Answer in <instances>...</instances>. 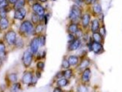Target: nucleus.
<instances>
[{"instance_id": "nucleus-1", "label": "nucleus", "mask_w": 122, "mask_h": 92, "mask_svg": "<svg viewBox=\"0 0 122 92\" xmlns=\"http://www.w3.org/2000/svg\"><path fill=\"white\" fill-rule=\"evenodd\" d=\"M82 18V10L77 5H74L71 8V12L69 14V19H70L73 23H76Z\"/></svg>"}, {"instance_id": "nucleus-2", "label": "nucleus", "mask_w": 122, "mask_h": 92, "mask_svg": "<svg viewBox=\"0 0 122 92\" xmlns=\"http://www.w3.org/2000/svg\"><path fill=\"white\" fill-rule=\"evenodd\" d=\"M20 32L26 35H31L34 32V26H33L32 23H31L29 20L24 21V22L22 23V24L20 25Z\"/></svg>"}, {"instance_id": "nucleus-3", "label": "nucleus", "mask_w": 122, "mask_h": 92, "mask_svg": "<svg viewBox=\"0 0 122 92\" xmlns=\"http://www.w3.org/2000/svg\"><path fill=\"white\" fill-rule=\"evenodd\" d=\"M32 58H33V54L31 53V51L29 50H26L23 52V63L24 64V66L28 67L31 65V62H32Z\"/></svg>"}, {"instance_id": "nucleus-4", "label": "nucleus", "mask_w": 122, "mask_h": 92, "mask_svg": "<svg viewBox=\"0 0 122 92\" xmlns=\"http://www.w3.org/2000/svg\"><path fill=\"white\" fill-rule=\"evenodd\" d=\"M5 39L9 45H13L17 41V34L13 30L8 31L5 35Z\"/></svg>"}, {"instance_id": "nucleus-5", "label": "nucleus", "mask_w": 122, "mask_h": 92, "mask_svg": "<svg viewBox=\"0 0 122 92\" xmlns=\"http://www.w3.org/2000/svg\"><path fill=\"white\" fill-rule=\"evenodd\" d=\"M40 40L39 37H35L31 40L30 43V50L32 54H36L38 51V48L40 46Z\"/></svg>"}, {"instance_id": "nucleus-6", "label": "nucleus", "mask_w": 122, "mask_h": 92, "mask_svg": "<svg viewBox=\"0 0 122 92\" xmlns=\"http://www.w3.org/2000/svg\"><path fill=\"white\" fill-rule=\"evenodd\" d=\"M81 44H82V41L80 38H75L71 43H70V45L68 46V50L70 51L77 50L81 46Z\"/></svg>"}, {"instance_id": "nucleus-7", "label": "nucleus", "mask_w": 122, "mask_h": 92, "mask_svg": "<svg viewBox=\"0 0 122 92\" xmlns=\"http://www.w3.org/2000/svg\"><path fill=\"white\" fill-rule=\"evenodd\" d=\"M92 51L95 54H97V55L103 53L104 52L103 44H100V43H97V42L93 41V43H92Z\"/></svg>"}, {"instance_id": "nucleus-8", "label": "nucleus", "mask_w": 122, "mask_h": 92, "mask_svg": "<svg viewBox=\"0 0 122 92\" xmlns=\"http://www.w3.org/2000/svg\"><path fill=\"white\" fill-rule=\"evenodd\" d=\"M32 9L34 10V13L36 14L37 15H38L39 17H44V16L45 10L40 4H38V3L34 4L32 6Z\"/></svg>"}, {"instance_id": "nucleus-9", "label": "nucleus", "mask_w": 122, "mask_h": 92, "mask_svg": "<svg viewBox=\"0 0 122 92\" xmlns=\"http://www.w3.org/2000/svg\"><path fill=\"white\" fill-rule=\"evenodd\" d=\"M33 74L31 72H25L23 76V78H22V82L25 85H30L31 83V81H32L33 79Z\"/></svg>"}, {"instance_id": "nucleus-10", "label": "nucleus", "mask_w": 122, "mask_h": 92, "mask_svg": "<svg viewBox=\"0 0 122 92\" xmlns=\"http://www.w3.org/2000/svg\"><path fill=\"white\" fill-rule=\"evenodd\" d=\"M91 77H92V71H91V69L90 68H86L85 69L82 73V81L85 83H87L88 82L90 79H91Z\"/></svg>"}, {"instance_id": "nucleus-11", "label": "nucleus", "mask_w": 122, "mask_h": 92, "mask_svg": "<svg viewBox=\"0 0 122 92\" xmlns=\"http://www.w3.org/2000/svg\"><path fill=\"white\" fill-rule=\"evenodd\" d=\"M26 15V10L24 8L16 10L14 12V18L18 20H23Z\"/></svg>"}, {"instance_id": "nucleus-12", "label": "nucleus", "mask_w": 122, "mask_h": 92, "mask_svg": "<svg viewBox=\"0 0 122 92\" xmlns=\"http://www.w3.org/2000/svg\"><path fill=\"white\" fill-rule=\"evenodd\" d=\"M90 21H91V15L88 13H86L82 16V25L85 29L88 26Z\"/></svg>"}, {"instance_id": "nucleus-13", "label": "nucleus", "mask_w": 122, "mask_h": 92, "mask_svg": "<svg viewBox=\"0 0 122 92\" xmlns=\"http://www.w3.org/2000/svg\"><path fill=\"white\" fill-rule=\"evenodd\" d=\"M69 33L71 34H73V35H76L77 33V31L79 30V26H78V24L77 23H71L68 26V29H67Z\"/></svg>"}, {"instance_id": "nucleus-14", "label": "nucleus", "mask_w": 122, "mask_h": 92, "mask_svg": "<svg viewBox=\"0 0 122 92\" xmlns=\"http://www.w3.org/2000/svg\"><path fill=\"white\" fill-rule=\"evenodd\" d=\"M90 60L88 58H84L82 60L81 63L79 64V70H81V71H83V70L85 69H86L89 66V64H90Z\"/></svg>"}, {"instance_id": "nucleus-15", "label": "nucleus", "mask_w": 122, "mask_h": 92, "mask_svg": "<svg viewBox=\"0 0 122 92\" xmlns=\"http://www.w3.org/2000/svg\"><path fill=\"white\" fill-rule=\"evenodd\" d=\"M100 22L99 20L97 19H94L92 22V26H91V30L93 33L94 32H98L100 30Z\"/></svg>"}, {"instance_id": "nucleus-16", "label": "nucleus", "mask_w": 122, "mask_h": 92, "mask_svg": "<svg viewBox=\"0 0 122 92\" xmlns=\"http://www.w3.org/2000/svg\"><path fill=\"white\" fill-rule=\"evenodd\" d=\"M79 57L77 56H74V55H72V56H68L67 58V60H68V62L69 64H71V66H75V65H77L78 63H79Z\"/></svg>"}, {"instance_id": "nucleus-17", "label": "nucleus", "mask_w": 122, "mask_h": 92, "mask_svg": "<svg viewBox=\"0 0 122 92\" xmlns=\"http://www.w3.org/2000/svg\"><path fill=\"white\" fill-rule=\"evenodd\" d=\"M9 26V21L7 18H0V29L5 30Z\"/></svg>"}, {"instance_id": "nucleus-18", "label": "nucleus", "mask_w": 122, "mask_h": 92, "mask_svg": "<svg viewBox=\"0 0 122 92\" xmlns=\"http://www.w3.org/2000/svg\"><path fill=\"white\" fill-rule=\"evenodd\" d=\"M92 39H93L94 42L102 44L103 41V37L100 35L99 32H94V33H93V35H92Z\"/></svg>"}, {"instance_id": "nucleus-19", "label": "nucleus", "mask_w": 122, "mask_h": 92, "mask_svg": "<svg viewBox=\"0 0 122 92\" xmlns=\"http://www.w3.org/2000/svg\"><path fill=\"white\" fill-rule=\"evenodd\" d=\"M68 85H69V80L65 78H61L57 81L58 87L63 88V87H66V86Z\"/></svg>"}, {"instance_id": "nucleus-20", "label": "nucleus", "mask_w": 122, "mask_h": 92, "mask_svg": "<svg viewBox=\"0 0 122 92\" xmlns=\"http://www.w3.org/2000/svg\"><path fill=\"white\" fill-rule=\"evenodd\" d=\"M5 55H6V52H5V45L4 42L0 41V58L2 60L4 58H5Z\"/></svg>"}, {"instance_id": "nucleus-21", "label": "nucleus", "mask_w": 122, "mask_h": 92, "mask_svg": "<svg viewBox=\"0 0 122 92\" xmlns=\"http://www.w3.org/2000/svg\"><path fill=\"white\" fill-rule=\"evenodd\" d=\"M25 5V0H17L16 3L14 4V8L15 10H18L23 8Z\"/></svg>"}, {"instance_id": "nucleus-22", "label": "nucleus", "mask_w": 122, "mask_h": 92, "mask_svg": "<svg viewBox=\"0 0 122 92\" xmlns=\"http://www.w3.org/2000/svg\"><path fill=\"white\" fill-rule=\"evenodd\" d=\"M93 11L96 14H100L102 13V7L99 3H94L93 5Z\"/></svg>"}, {"instance_id": "nucleus-23", "label": "nucleus", "mask_w": 122, "mask_h": 92, "mask_svg": "<svg viewBox=\"0 0 122 92\" xmlns=\"http://www.w3.org/2000/svg\"><path fill=\"white\" fill-rule=\"evenodd\" d=\"M8 79L10 83H16L17 82V75L14 73H10L8 76Z\"/></svg>"}, {"instance_id": "nucleus-24", "label": "nucleus", "mask_w": 122, "mask_h": 92, "mask_svg": "<svg viewBox=\"0 0 122 92\" xmlns=\"http://www.w3.org/2000/svg\"><path fill=\"white\" fill-rule=\"evenodd\" d=\"M21 89V85L19 82L14 83L10 88V92H18Z\"/></svg>"}, {"instance_id": "nucleus-25", "label": "nucleus", "mask_w": 122, "mask_h": 92, "mask_svg": "<svg viewBox=\"0 0 122 92\" xmlns=\"http://www.w3.org/2000/svg\"><path fill=\"white\" fill-rule=\"evenodd\" d=\"M64 78L67 79H70L73 76V70L71 69H67L66 70H63Z\"/></svg>"}, {"instance_id": "nucleus-26", "label": "nucleus", "mask_w": 122, "mask_h": 92, "mask_svg": "<svg viewBox=\"0 0 122 92\" xmlns=\"http://www.w3.org/2000/svg\"><path fill=\"white\" fill-rule=\"evenodd\" d=\"M77 92H88V89L84 84H79L77 86Z\"/></svg>"}, {"instance_id": "nucleus-27", "label": "nucleus", "mask_w": 122, "mask_h": 92, "mask_svg": "<svg viewBox=\"0 0 122 92\" xmlns=\"http://www.w3.org/2000/svg\"><path fill=\"white\" fill-rule=\"evenodd\" d=\"M43 30H44V26L42 24H38L36 28L35 29V33L36 35H39L43 31Z\"/></svg>"}, {"instance_id": "nucleus-28", "label": "nucleus", "mask_w": 122, "mask_h": 92, "mask_svg": "<svg viewBox=\"0 0 122 92\" xmlns=\"http://www.w3.org/2000/svg\"><path fill=\"white\" fill-rule=\"evenodd\" d=\"M40 17L38 15H37L36 14H32V15H31V20H32V23L34 24H36V23H38L39 22V20H40Z\"/></svg>"}, {"instance_id": "nucleus-29", "label": "nucleus", "mask_w": 122, "mask_h": 92, "mask_svg": "<svg viewBox=\"0 0 122 92\" xmlns=\"http://www.w3.org/2000/svg\"><path fill=\"white\" fill-rule=\"evenodd\" d=\"M62 67L63 68H65V69H69L71 67V64H69L68 62V60L66 58H64L63 59V61H62Z\"/></svg>"}, {"instance_id": "nucleus-30", "label": "nucleus", "mask_w": 122, "mask_h": 92, "mask_svg": "<svg viewBox=\"0 0 122 92\" xmlns=\"http://www.w3.org/2000/svg\"><path fill=\"white\" fill-rule=\"evenodd\" d=\"M15 46L18 47V48H23V46H24V43L23 41V40L21 39H17V41H16L15 42Z\"/></svg>"}, {"instance_id": "nucleus-31", "label": "nucleus", "mask_w": 122, "mask_h": 92, "mask_svg": "<svg viewBox=\"0 0 122 92\" xmlns=\"http://www.w3.org/2000/svg\"><path fill=\"white\" fill-rule=\"evenodd\" d=\"M99 33L103 37H105L106 35H107V31H106V29H105V26L104 25L102 26V27H100V30H99Z\"/></svg>"}, {"instance_id": "nucleus-32", "label": "nucleus", "mask_w": 122, "mask_h": 92, "mask_svg": "<svg viewBox=\"0 0 122 92\" xmlns=\"http://www.w3.org/2000/svg\"><path fill=\"white\" fill-rule=\"evenodd\" d=\"M39 40H40V44L41 46H44L46 44V36L45 35H41L39 37Z\"/></svg>"}, {"instance_id": "nucleus-33", "label": "nucleus", "mask_w": 122, "mask_h": 92, "mask_svg": "<svg viewBox=\"0 0 122 92\" xmlns=\"http://www.w3.org/2000/svg\"><path fill=\"white\" fill-rule=\"evenodd\" d=\"M6 14H7L6 8L0 10V17L1 18H6Z\"/></svg>"}, {"instance_id": "nucleus-34", "label": "nucleus", "mask_w": 122, "mask_h": 92, "mask_svg": "<svg viewBox=\"0 0 122 92\" xmlns=\"http://www.w3.org/2000/svg\"><path fill=\"white\" fill-rule=\"evenodd\" d=\"M44 66H45L44 63L42 61H39V62H38V64H37V67H38V69L40 70H43L44 68Z\"/></svg>"}, {"instance_id": "nucleus-35", "label": "nucleus", "mask_w": 122, "mask_h": 92, "mask_svg": "<svg viewBox=\"0 0 122 92\" xmlns=\"http://www.w3.org/2000/svg\"><path fill=\"white\" fill-rule=\"evenodd\" d=\"M7 6H8V2H7L6 0L4 1V2H0V10L6 8Z\"/></svg>"}, {"instance_id": "nucleus-36", "label": "nucleus", "mask_w": 122, "mask_h": 92, "mask_svg": "<svg viewBox=\"0 0 122 92\" xmlns=\"http://www.w3.org/2000/svg\"><path fill=\"white\" fill-rule=\"evenodd\" d=\"M56 78L57 79H61V78H64V74H63V71H60L56 75Z\"/></svg>"}, {"instance_id": "nucleus-37", "label": "nucleus", "mask_w": 122, "mask_h": 92, "mask_svg": "<svg viewBox=\"0 0 122 92\" xmlns=\"http://www.w3.org/2000/svg\"><path fill=\"white\" fill-rule=\"evenodd\" d=\"M49 17H50V14H46V15L44 16V23H45V25H46L47 23H48Z\"/></svg>"}, {"instance_id": "nucleus-38", "label": "nucleus", "mask_w": 122, "mask_h": 92, "mask_svg": "<svg viewBox=\"0 0 122 92\" xmlns=\"http://www.w3.org/2000/svg\"><path fill=\"white\" fill-rule=\"evenodd\" d=\"M97 0H85V2H86V4L88 5H90V4H94L95 2H96Z\"/></svg>"}, {"instance_id": "nucleus-39", "label": "nucleus", "mask_w": 122, "mask_h": 92, "mask_svg": "<svg viewBox=\"0 0 122 92\" xmlns=\"http://www.w3.org/2000/svg\"><path fill=\"white\" fill-rule=\"evenodd\" d=\"M53 92H64V91H63V90L60 87H56V88H54Z\"/></svg>"}, {"instance_id": "nucleus-40", "label": "nucleus", "mask_w": 122, "mask_h": 92, "mask_svg": "<svg viewBox=\"0 0 122 92\" xmlns=\"http://www.w3.org/2000/svg\"><path fill=\"white\" fill-rule=\"evenodd\" d=\"M35 77L38 78V79H40L41 77V73L40 72V70H38V71H36V76Z\"/></svg>"}, {"instance_id": "nucleus-41", "label": "nucleus", "mask_w": 122, "mask_h": 92, "mask_svg": "<svg viewBox=\"0 0 122 92\" xmlns=\"http://www.w3.org/2000/svg\"><path fill=\"white\" fill-rule=\"evenodd\" d=\"M8 1L10 3H11V4H15L16 2H17V0H8Z\"/></svg>"}, {"instance_id": "nucleus-42", "label": "nucleus", "mask_w": 122, "mask_h": 92, "mask_svg": "<svg viewBox=\"0 0 122 92\" xmlns=\"http://www.w3.org/2000/svg\"><path fill=\"white\" fill-rule=\"evenodd\" d=\"M2 59L0 58V67L2 66Z\"/></svg>"}, {"instance_id": "nucleus-43", "label": "nucleus", "mask_w": 122, "mask_h": 92, "mask_svg": "<svg viewBox=\"0 0 122 92\" xmlns=\"http://www.w3.org/2000/svg\"><path fill=\"white\" fill-rule=\"evenodd\" d=\"M40 1H41V2H46V0H40Z\"/></svg>"}, {"instance_id": "nucleus-44", "label": "nucleus", "mask_w": 122, "mask_h": 92, "mask_svg": "<svg viewBox=\"0 0 122 92\" xmlns=\"http://www.w3.org/2000/svg\"><path fill=\"white\" fill-rule=\"evenodd\" d=\"M4 1H5V0H0V2H4Z\"/></svg>"}, {"instance_id": "nucleus-45", "label": "nucleus", "mask_w": 122, "mask_h": 92, "mask_svg": "<svg viewBox=\"0 0 122 92\" xmlns=\"http://www.w3.org/2000/svg\"><path fill=\"white\" fill-rule=\"evenodd\" d=\"M65 92H70V91H65Z\"/></svg>"}]
</instances>
